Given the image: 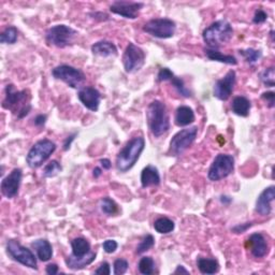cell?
<instances>
[{"label": "cell", "instance_id": "obj_7", "mask_svg": "<svg viewBox=\"0 0 275 275\" xmlns=\"http://www.w3.org/2000/svg\"><path fill=\"white\" fill-rule=\"evenodd\" d=\"M7 253L13 260L23 264V266L34 270L38 269V263L35 254L29 248L23 246L18 241L9 240L7 243Z\"/></svg>", "mask_w": 275, "mask_h": 275}, {"label": "cell", "instance_id": "obj_42", "mask_svg": "<svg viewBox=\"0 0 275 275\" xmlns=\"http://www.w3.org/2000/svg\"><path fill=\"white\" fill-rule=\"evenodd\" d=\"M251 223H245V224H241V225H238L236 227L232 228V232H235V234H243V232H245L248 228L251 227Z\"/></svg>", "mask_w": 275, "mask_h": 275}, {"label": "cell", "instance_id": "obj_6", "mask_svg": "<svg viewBox=\"0 0 275 275\" xmlns=\"http://www.w3.org/2000/svg\"><path fill=\"white\" fill-rule=\"evenodd\" d=\"M78 36V31L67 25H56L49 28L45 33V41L49 45L63 49L72 44Z\"/></svg>", "mask_w": 275, "mask_h": 275}, {"label": "cell", "instance_id": "obj_34", "mask_svg": "<svg viewBox=\"0 0 275 275\" xmlns=\"http://www.w3.org/2000/svg\"><path fill=\"white\" fill-rule=\"evenodd\" d=\"M260 80L264 84V86L267 87H273L275 85V72L274 68L270 67L264 69L260 73Z\"/></svg>", "mask_w": 275, "mask_h": 275}, {"label": "cell", "instance_id": "obj_22", "mask_svg": "<svg viewBox=\"0 0 275 275\" xmlns=\"http://www.w3.org/2000/svg\"><path fill=\"white\" fill-rule=\"evenodd\" d=\"M161 183V175L158 169L154 166L145 167L141 173V184L142 187L146 188L150 186H157Z\"/></svg>", "mask_w": 275, "mask_h": 275}, {"label": "cell", "instance_id": "obj_17", "mask_svg": "<svg viewBox=\"0 0 275 275\" xmlns=\"http://www.w3.org/2000/svg\"><path fill=\"white\" fill-rule=\"evenodd\" d=\"M157 81L158 82L169 81L175 87V89L177 90V93L179 95H181V96H183L185 98H189L190 96H192V93H190L189 89H187L185 87L184 81L182 79H179V78L175 77L174 73L170 69H169V68H163V69H161V71L158 72Z\"/></svg>", "mask_w": 275, "mask_h": 275}, {"label": "cell", "instance_id": "obj_33", "mask_svg": "<svg viewBox=\"0 0 275 275\" xmlns=\"http://www.w3.org/2000/svg\"><path fill=\"white\" fill-rule=\"evenodd\" d=\"M240 55L245 58V60L250 63V65H254L256 63L261 57H262V53L260 50H254V49H247V50H240L239 51Z\"/></svg>", "mask_w": 275, "mask_h": 275}, {"label": "cell", "instance_id": "obj_20", "mask_svg": "<svg viewBox=\"0 0 275 275\" xmlns=\"http://www.w3.org/2000/svg\"><path fill=\"white\" fill-rule=\"evenodd\" d=\"M95 259H96V253H94V251H89L87 255L81 256V257H76L71 254L70 256L66 258V264L69 269L77 271V270H82L85 267L89 266Z\"/></svg>", "mask_w": 275, "mask_h": 275}, {"label": "cell", "instance_id": "obj_44", "mask_svg": "<svg viewBox=\"0 0 275 275\" xmlns=\"http://www.w3.org/2000/svg\"><path fill=\"white\" fill-rule=\"evenodd\" d=\"M47 119H48L47 115H43V114L38 115L37 118L35 119V125H37V126H43L45 124V122H47Z\"/></svg>", "mask_w": 275, "mask_h": 275}, {"label": "cell", "instance_id": "obj_1", "mask_svg": "<svg viewBox=\"0 0 275 275\" xmlns=\"http://www.w3.org/2000/svg\"><path fill=\"white\" fill-rule=\"evenodd\" d=\"M3 107L11 111L17 119H24L31 110L29 90H16L14 85L9 84L6 87V97L3 101Z\"/></svg>", "mask_w": 275, "mask_h": 275}, {"label": "cell", "instance_id": "obj_2", "mask_svg": "<svg viewBox=\"0 0 275 275\" xmlns=\"http://www.w3.org/2000/svg\"><path fill=\"white\" fill-rule=\"evenodd\" d=\"M146 120L151 132L156 138L162 136L170 128V119H169L167 107L159 100L152 101L147 107Z\"/></svg>", "mask_w": 275, "mask_h": 275}, {"label": "cell", "instance_id": "obj_24", "mask_svg": "<svg viewBox=\"0 0 275 275\" xmlns=\"http://www.w3.org/2000/svg\"><path fill=\"white\" fill-rule=\"evenodd\" d=\"M31 247H33L37 256L41 261H49L53 256V248L51 243L45 239H40L31 243Z\"/></svg>", "mask_w": 275, "mask_h": 275}, {"label": "cell", "instance_id": "obj_21", "mask_svg": "<svg viewBox=\"0 0 275 275\" xmlns=\"http://www.w3.org/2000/svg\"><path fill=\"white\" fill-rule=\"evenodd\" d=\"M91 52L94 55L100 57H110L118 55V49L110 41H98L91 45Z\"/></svg>", "mask_w": 275, "mask_h": 275}, {"label": "cell", "instance_id": "obj_8", "mask_svg": "<svg viewBox=\"0 0 275 275\" xmlns=\"http://www.w3.org/2000/svg\"><path fill=\"white\" fill-rule=\"evenodd\" d=\"M235 169V158L231 155L219 154L215 157L209 169L208 177L210 181L217 182L230 175Z\"/></svg>", "mask_w": 275, "mask_h": 275}, {"label": "cell", "instance_id": "obj_49", "mask_svg": "<svg viewBox=\"0 0 275 275\" xmlns=\"http://www.w3.org/2000/svg\"><path fill=\"white\" fill-rule=\"evenodd\" d=\"M101 169L100 168H95L94 169V176L95 177H99L101 175Z\"/></svg>", "mask_w": 275, "mask_h": 275}, {"label": "cell", "instance_id": "obj_38", "mask_svg": "<svg viewBox=\"0 0 275 275\" xmlns=\"http://www.w3.org/2000/svg\"><path fill=\"white\" fill-rule=\"evenodd\" d=\"M267 18H268V14L264 12L263 10L258 9L256 10L255 15H254L253 17V22L255 24H263L267 20Z\"/></svg>", "mask_w": 275, "mask_h": 275}, {"label": "cell", "instance_id": "obj_46", "mask_svg": "<svg viewBox=\"0 0 275 275\" xmlns=\"http://www.w3.org/2000/svg\"><path fill=\"white\" fill-rule=\"evenodd\" d=\"M100 164H101L102 168L105 169V170H110L111 167H112V164H111V162L109 159H101Z\"/></svg>", "mask_w": 275, "mask_h": 275}, {"label": "cell", "instance_id": "obj_27", "mask_svg": "<svg viewBox=\"0 0 275 275\" xmlns=\"http://www.w3.org/2000/svg\"><path fill=\"white\" fill-rule=\"evenodd\" d=\"M71 247H72V255L76 257L85 256L90 250L89 242L84 238H77L71 241Z\"/></svg>", "mask_w": 275, "mask_h": 275}, {"label": "cell", "instance_id": "obj_29", "mask_svg": "<svg viewBox=\"0 0 275 275\" xmlns=\"http://www.w3.org/2000/svg\"><path fill=\"white\" fill-rule=\"evenodd\" d=\"M175 228L174 221L168 217H159L155 220L154 229L162 235H168L172 232Z\"/></svg>", "mask_w": 275, "mask_h": 275}, {"label": "cell", "instance_id": "obj_5", "mask_svg": "<svg viewBox=\"0 0 275 275\" xmlns=\"http://www.w3.org/2000/svg\"><path fill=\"white\" fill-rule=\"evenodd\" d=\"M55 150L56 144L54 142H52L49 139L40 140L29 150L26 156V162L30 168H39L49 159Z\"/></svg>", "mask_w": 275, "mask_h": 275}, {"label": "cell", "instance_id": "obj_19", "mask_svg": "<svg viewBox=\"0 0 275 275\" xmlns=\"http://www.w3.org/2000/svg\"><path fill=\"white\" fill-rule=\"evenodd\" d=\"M275 198V187L269 186L268 188L263 189V192L259 195L256 201V212L261 216H268L271 213L272 202Z\"/></svg>", "mask_w": 275, "mask_h": 275}, {"label": "cell", "instance_id": "obj_13", "mask_svg": "<svg viewBox=\"0 0 275 275\" xmlns=\"http://www.w3.org/2000/svg\"><path fill=\"white\" fill-rule=\"evenodd\" d=\"M236 81H237L236 71L234 70L228 71L223 79L218 80L215 83L214 89H213L214 96L221 101L228 100L231 96L232 91H234Z\"/></svg>", "mask_w": 275, "mask_h": 275}, {"label": "cell", "instance_id": "obj_45", "mask_svg": "<svg viewBox=\"0 0 275 275\" xmlns=\"http://www.w3.org/2000/svg\"><path fill=\"white\" fill-rule=\"evenodd\" d=\"M76 135H77V134L75 133V134H72V135H70V136L67 138L66 141H65V143H63V150L67 151V150L69 149L70 145H71V142H72L73 140H75V136H76Z\"/></svg>", "mask_w": 275, "mask_h": 275}, {"label": "cell", "instance_id": "obj_16", "mask_svg": "<svg viewBox=\"0 0 275 275\" xmlns=\"http://www.w3.org/2000/svg\"><path fill=\"white\" fill-rule=\"evenodd\" d=\"M78 97L86 109L93 112L98 111L101 100V95L96 88L90 86L82 87L78 93Z\"/></svg>", "mask_w": 275, "mask_h": 275}, {"label": "cell", "instance_id": "obj_18", "mask_svg": "<svg viewBox=\"0 0 275 275\" xmlns=\"http://www.w3.org/2000/svg\"><path fill=\"white\" fill-rule=\"evenodd\" d=\"M246 247L256 258H262L269 253L268 242L261 234H253L246 241Z\"/></svg>", "mask_w": 275, "mask_h": 275}, {"label": "cell", "instance_id": "obj_11", "mask_svg": "<svg viewBox=\"0 0 275 275\" xmlns=\"http://www.w3.org/2000/svg\"><path fill=\"white\" fill-rule=\"evenodd\" d=\"M198 133L197 127H192V128H186L179 130L170 142V149L169 153L173 156H178L183 154L188 147L192 145L196 139Z\"/></svg>", "mask_w": 275, "mask_h": 275}, {"label": "cell", "instance_id": "obj_25", "mask_svg": "<svg viewBox=\"0 0 275 275\" xmlns=\"http://www.w3.org/2000/svg\"><path fill=\"white\" fill-rule=\"evenodd\" d=\"M250 101L244 96H238L234 99L231 104V110L235 114L242 116V118H246L249 114L250 110Z\"/></svg>", "mask_w": 275, "mask_h": 275}, {"label": "cell", "instance_id": "obj_23", "mask_svg": "<svg viewBox=\"0 0 275 275\" xmlns=\"http://www.w3.org/2000/svg\"><path fill=\"white\" fill-rule=\"evenodd\" d=\"M175 124L178 127H186L195 122V113L192 108L187 107V105H181L176 109Z\"/></svg>", "mask_w": 275, "mask_h": 275}, {"label": "cell", "instance_id": "obj_32", "mask_svg": "<svg viewBox=\"0 0 275 275\" xmlns=\"http://www.w3.org/2000/svg\"><path fill=\"white\" fill-rule=\"evenodd\" d=\"M100 208L102 212L107 215H115L119 213V205L109 197H105L101 200Z\"/></svg>", "mask_w": 275, "mask_h": 275}, {"label": "cell", "instance_id": "obj_30", "mask_svg": "<svg viewBox=\"0 0 275 275\" xmlns=\"http://www.w3.org/2000/svg\"><path fill=\"white\" fill-rule=\"evenodd\" d=\"M139 272L144 275H151L155 273V261L152 257H142L138 263Z\"/></svg>", "mask_w": 275, "mask_h": 275}, {"label": "cell", "instance_id": "obj_40", "mask_svg": "<svg viewBox=\"0 0 275 275\" xmlns=\"http://www.w3.org/2000/svg\"><path fill=\"white\" fill-rule=\"evenodd\" d=\"M261 98L267 102L269 108H273L274 107V101H275V94L273 91H267L263 93Z\"/></svg>", "mask_w": 275, "mask_h": 275}, {"label": "cell", "instance_id": "obj_10", "mask_svg": "<svg viewBox=\"0 0 275 275\" xmlns=\"http://www.w3.org/2000/svg\"><path fill=\"white\" fill-rule=\"evenodd\" d=\"M175 30L176 24L170 18H153L143 26L144 33L158 39L172 38Z\"/></svg>", "mask_w": 275, "mask_h": 275}, {"label": "cell", "instance_id": "obj_47", "mask_svg": "<svg viewBox=\"0 0 275 275\" xmlns=\"http://www.w3.org/2000/svg\"><path fill=\"white\" fill-rule=\"evenodd\" d=\"M174 273L175 274H178V273H184V274H188L189 273V271H187L183 266H177V268H176V270L174 271Z\"/></svg>", "mask_w": 275, "mask_h": 275}, {"label": "cell", "instance_id": "obj_37", "mask_svg": "<svg viewBox=\"0 0 275 275\" xmlns=\"http://www.w3.org/2000/svg\"><path fill=\"white\" fill-rule=\"evenodd\" d=\"M113 268H114V274L121 275V274L126 273L127 270H128L129 263H128V261L125 260V259H116L114 261Z\"/></svg>", "mask_w": 275, "mask_h": 275}, {"label": "cell", "instance_id": "obj_9", "mask_svg": "<svg viewBox=\"0 0 275 275\" xmlns=\"http://www.w3.org/2000/svg\"><path fill=\"white\" fill-rule=\"evenodd\" d=\"M55 79L65 82L71 88H81L86 81V77L80 70L69 65H60L52 70Z\"/></svg>", "mask_w": 275, "mask_h": 275}, {"label": "cell", "instance_id": "obj_31", "mask_svg": "<svg viewBox=\"0 0 275 275\" xmlns=\"http://www.w3.org/2000/svg\"><path fill=\"white\" fill-rule=\"evenodd\" d=\"M17 34L15 27L9 26L0 35V42L4 44H14L17 40Z\"/></svg>", "mask_w": 275, "mask_h": 275}, {"label": "cell", "instance_id": "obj_28", "mask_svg": "<svg viewBox=\"0 0 275 275\" xmlns=\"http://www.w3.org/2000/svg\"><path fill=\"white\" fill-rule=\"evenodd\" d=\"M205 55L209 59L214 60V61H219V62H224L227 63V65H238V60L235 56L231 55H225L223 53H220L216 50H211V49H207L204 50Z\"/></svg>", "mask_w": 275, "mask_h": 275}, {"label": "cell", "instance_id": "obj_43", "mask_svg": "<svg viewBox=\"0 0 275 275\" xmlns=\"http://www.w3.org/2000/svg\"><path fill=\"white\" fill-rule=\"evenodd\" d=\"M45 271H47V273L50 274V275H55V274H57V273H58V267H57V264H55V263H51V264H49V266H48L47 269H45Z\"/></svg>", "mask_w": 275, "mask_h": 275}, {"label": "cell", "instance_id": "obj_41", "mask_svg": "<svg viewBox=\"0 0 275 275\" xmlns=\"http://www.w3.org/2000/svg\"><path fill=\"white\" fill-rule=\"evenodd\" d=\"M111 273L110 264L108 262H102L100 264V267L95 271V274H102V275H109Z\"/></svg>", "mask_w": 275, "mask_h": 275}, {"label": "cell", "instance_id": "obj_48", "mask_svg": "<svg viewBox=\"0 0 275 275\" xmlns=\"http://www.w3.org/2000/svg\"><path fill=\"white\" fill-rule=\"evenodd\" d=\"M220 201H221V203H224V204L228 205L231 202V198L230 197H227V196H221L220 197Z\"/></svg>", "mask_w": 275, "mask_h": 275}, {"label": "cell", "instance_id": "obj_35", "mask_svg": "<svg viewBox=\"0 0 275 275\" xmlns=\"http://www.w3.org/2000/svg\"><path fill=\"white\" fill-rule=\"evenodd\" d=\"M155 244V239L152 235H147L143 238V240L140 242V244L136 247V254L141 255V254L150 250Z\"/></svg>", "mask_w": 275, "mask_h": 275}, {"label": "cell", "instance_id": "obj_14", "mask_svg": "<svg viewBox=\"0 0 275 275\" xmlns=\"http://www.w3.org/2000/svg\"><path fill=\"white\" fill-rule=\"evenodd\" d=\"M22 177H23L22 170L18 168H15L13 169L11 173L3 179L2 193L6 198L12 199L16 197V195L18 194L20 182H22Z\"/></svg>", "mask_w": 275, "mask_h": 275}, {"label": "cell", "instance_id": "obj_4", "mask_svg": "<svg viewBox=\"0 0 275 275\" xmlns=\"http://www.w3.org/2000/svg\"><path fill=\"white\" fill-rule=\"evenodd\" d=\"M232 36H234V29L226 19L216 20L207 27L202 33L203 41L211 50L225 45L231 40Z\"/></svg>", "mask_w": 275, "mask_h": 275}, {"label": "cell", "instance_id": "obj_26", "mask_svg": "<svg viewBox=\"0 0 275 275\" xmlns=\"http://www.w3.org/2000/svg\"><path fill=\"white\" fill-rule=\"evenodd\" d=\"M197 267L202 274H215L219 271V263L216 259L199 257L197 259Z\"/></svg>", "mask_w": 275, "mask_h": 275}, {"label": "cell", "instance_id": "obj_3", "mask_svg": "<svg viewBox=\"0 0 275 275\" xmlns=\"http://www.w3.org/2000/svg\"><path fill=\"white\" fill-rule=\"evenodd\" d=\"M144 147L145 140L142 136H135L129 142H127L116 156V169L122 173L129 171L140 158Z\"/></svg>", "mask_w": 275, "mask_h": 275}, {"label": "cell", "instance_id": "obj_39", "mask_svg": "<svg viewBox=\"0 0 275 275\" xmlns=\"http://www.w3.org/2000/svg\"><path fill=\"white\" fill-rule=\"evenodd\" d=\"M102 247H103V249H104L105 253L112 254L116 249H118V242L114 241V240H107V241L103 242Z\"/></svg>", "mask_w": 275, "mask_h": 275}, {"label": "cell", "instance_id": "obj_15", "mask_svg": "<svg viewBox=\"0 0 275 275\" xmlns=\"http://www.w3.org/2000/svg\"><path fill=\"white\" fill-rule=\"evenodd\" d=\"M144 5L141 3H129V2H115L111 5L110 11L114 14L121 15L125 18L134 19L138 16L140 10Z\"/></svg>", "mask_w": 275, "mask_h": 275}, {"label": "cell", "instance_id": "obj_36", "mask_svg": "<svg viewBox=\"0 0 275 275\" xmlns=\"http://www.w3.org/2000/svg\"><path fill=\"white\" fill-rule=\"evenodd\" d=\"M61 170H62V168L60 164L57 161H52L44 167L43 175L45 177H53L57 175L59 172H61Z\"/></svg>", "mask_w": 275, "mask_h": 275}, {"label": "cell", "instance_id": "obj_12", "mask_svg": "<svg viewBox=\"0 0 275 275\" xmlns=\"http://www.w3.org/2000/svg\"><path fill=\"white\" fill-rule=\"evenodd\" d=\"M145 62L144 51L135 45L134 43H129L127 45L123 55L124 68L127 73H133L139 71Z\"/></svg>", "mask_w": 275, "mask_h": 275}]
</instances>
